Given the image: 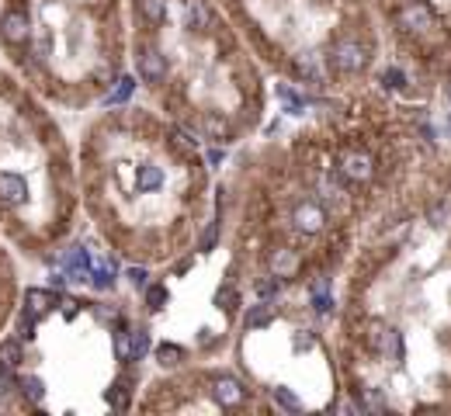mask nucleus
Returning a JSON list of instances; mask_svg holds the SVG:
<instances>
[{
  "instance_id": "11",
  "label": "nucleus",
  "mask_w": 451,
  "mask_h": 416,
  "mask_svg": "<svg viewBox=\"0 0 451 416\" xmlns=\"http://www.w3.org/2000/svg\"><path fill=\"white\" fill-rule=\"evenodd\" d=\"M267 319H271V306H254V309L247 312V326H250V330L264 326Z\"/></svg>"
},
{
  "instance_id": "13",
  "label": "nucleus",
  "mask_w": 451,
  "mask_h": 416,
  "mask_svg": "<svg viewBox=\"0 0 451 416\" xmlns=\"http://www.w3.org/2000/svg\"><path fill=\"white\" fill-rule=\"evenodd\" d=\"M163 302H167V288L163 285H153L150 291H146V306L157 312V309H163Z\"/></svg>"
},
{
  "instance_id": "1",
  "label": "nucleus",
  "mask_w": 451,
  "mask_h": 416,
  "mask_svg": "<svg viewBox=\"0 0 451 416\" xmlns=\"http://www.w3.org/2000/svg\"><path fill=\"white\" fill-rule=\"evenodd\" d=\"M333 66L341 73H361L368 66V49L358 42V38H341L333 46Z\"/></svg>"
},
{
  "instance_id": "18",
  "label": "nucleus",
  "mask_w": 451,
  "mask_h": 416,
  "mask_svg": "<svg viewBox=\"0 0 451 416\" xmlns=\"http://www.w3.org/2000/svg\"><path fill=\"white\" fill-rule=\"evenodd\" d=\"M94 285H98V288H111V285H115V271L98 267V271H94Z\"/></svg>"
},
{
  "instance_id": "14",
  "label": "nucleus",
  "mask_w": 451,
  "mask_h": 416,
  "mask_svg": "<svg viewBox=\"0 0 451 416\" xmlns=\"http://www.w3.org/2000/svg\"><path fill=\"white\" fill-rule=\"evenodd\" d=\"M150 350V333L146 330H135L133 333V358H142Z\"/></svg>"
},
{
  "instance_id": "10",
  "label": "nucleus",
  "mask_w": 451,
  "mask_h": 416,
  "mask_svg": "<svg viewBox=\"0 0 451 416\" xmlns=\"http://www.w3.org/2000/svg\"><path fill=\"white\" fill-rule=\"evenodd\" d=\"M133 87H135V80H133V77H122V80H118V87L111 90V98H108V101H111V104H122V101H129V94H133Z\"/></svg>"
},
{
  "instance_id": "6",
  "label": "nucleus",
  "mask_w": 451,
  "mask_h": 416,
  "mask_svg": "<svg viewBox=\"0 0 451 416\" xmlns=\"http://www.w3.org/2000/svg\"><path fill=\"white\" fill-rule=\"evenodd\" d=\"M66 267L73 271V278H77V281H83V278L90 274V257H87V250H80V246H77V250H70Z\"/></svg>"
},
{
  "instance_id": "20",
  "label": "nucleus",
  "mask_w": 451,
  "mask_h": 416,
  "mask_svg": "<svg viewBox=\"0 0 451 416\" xmlns=\"http://www.w3.org/2000/svg\"><path fill=\"white\" fill-rule=\"evenodd\" d=\"M129 281H133L135 288H142L146 285V271H142V267H129Z\"/></svg>"
},
{
  "instance_id": "15",
  "label": "nucleus",
  "mask_w": 451,
  "mask_h": 416,
  "mask_svg": "<svg viewBox=\"0 0 451 416\" xmlns=\"http://www.w3.org/2000/svg\"><path fill=\"white\" fill-rule=\"evenodd\" d=\"M215 298H219V306H226L229 312H233V309L239 306V295H237V291H233L229 285H226V288H219V295H215Z\"/></svg>"
},
{
  "instance_id": "16",
  "label": "nucleus",
  "mask_w": 451,
  "mask_h": 416,
  "mask_svg": "<svg viewBox=\"0 0 451 416\" xmlns=\"http://www.w3.org/2000/svg\"><path fill=\"white\" fill-rule=\"evenodd\" d=\"M274 399H278L285 410H302V402H299V399H295L289 389H274Z\"/></svg>"
},
{
  "instance_id": "19",
  "label": "nucleus",
  "mask_w": 451,
  "mask_h": 416,
  "mask_svg": "<svg viewBox=\"0 0 451 416\" xmlns=\"http://www.w3.org/2000/svg\"><path fill=\"white\" fill-rule=\"evenodd\" d=\"M382 80H385V87H403V83H406L403 70H396V66H393V70H385V73H382Z\"/></svg>"
},
{
  "instance_id": "8",
  "label": "nucleus",
  "mask_w": 451,
  "mask_h": 416,
  "mask_svg": "<svg viewBox=\"0 0 451 416\" xmlns=\"http://www.w3.org/2000/svg\"><path fill=\"white\" fill-rule=\"evenodd\" d=\"M49 302H53V298H49V291L28 288V306H31V312H35V316H42V312L49 309Z\"/></svg>"
},
{
  "instance_id": "7",
  "label": "nucleus",
  "mask_w": 451,
  "mask_h": 416,
  "mask_svg": "<svg viewBox=\"0 0 451 416\" xmlns=\"http://www.w3.org/2000/svg\"><path fill=\"white\" fill-rule=\"evenodd\" d=\"M278 98H281V101H285V108H289V111H292V115H299V111H302V108H306V101H302V98H299V94H295L292 87H285V83H278Z\"/></svg>"
},
{
  "instance_id": "2",
  "label": "nucleus",
  "mask_w": 451,
  "mask_h": 416,
  "mask_svg": "<svg viewBox=\"0 0 451 416\" xmlns=\"http://www.w3.org/2000/svg\"><path fill=\"white\" fill-rule=\"evenodd\" d=\"M0 38H4L7 46L28 42V14L21 7H7V11L0 14Z\"/></svg>"
},
{
  "instance_id": "4",
  "label": "nucleus",
  "mask_w": 451,
  "mask_h": 416,
  "mask_svg": "<svg viewBox=\"0 0 451 416\" xmlns=\"http://www.w3.org/2000/svg\"><path fill=\"white\" fill-rule=\"evenodd\" d=\"M135 70H139V80H142V83H157V80L163 77V59H160L153 49H139Z\"/></svg>"
},
{
  "instance_id": "5",
  "label": "nucleus",
  "mask_w": 451,
  "mask_h": 416,
  "mask_svg": "<svg viewBox=\"0 0 451 416\" xmlns=\"http://www.w3.org/2000/svg\"><path fill=\"white\" fill-rule=\"evenodd\" d=\"M295 226H299L302 233H316L319 226H323V208L319 205H299L295 208Z\"/></svg>"
},
{
  "instance_id": "12",
  "label": "nucleus",
  "mask_w": 451,
  "mask_h": 416,
  "mask_svg": "<svg viewBox=\"0 0 451 416\" xmlns=\"http://www.w3.org/2000/svg\"><path fill=\"white\" fill-rule=\"evenodd\" d=\"M157 358H160V364H177L185 358V350L174 347V343H163V347H157Z\"/></svg>"
},
{
  "instance_id": "3",
  "label": "nucleus",
  "mask_w": 451,
  "mask_h": 416,
  "mask_svg": "<svg viewBox=\"0 0 451 416\" xmlns=\"http://www.w3.org/2000/svg\"><path fill=\"white\" fill-rule=\"evenodd\" d=\"M372 170H375V163H372V156L368 153H361V150H347L344 156H341V174H344L347 181H368L372 177Z\"/></svg>"
},
{
  "instance_id": "9",
  "label": "nucleus",
  "mask_w": 451,
  "mask_h": 416,
  "mask_svg": "<svg viewBox=\"0 0 451 416\" xmlns=\"http://www.w3.org/2000/svg\"><path fill=\"white\" fill-rule=\"evenodd\" d=\"M0 361L7 364V368H18V364H21V347H18L14 340L0 343Z\"/></svg>"
},
{
  "instance_id": "17",
  "label": "nucleus",
  "mask_w": 451,
  "mask_h": 416,
  "mask_svg": "<svg viewBox=\"0 0 451 416\" xmlns=\"http://www.w3.org/2000/svg\"><path fill=\"white\" fill-rule=\"evenodd\" d=\"M21 389H25V395H31L35 402L46 395V389H42V382H38V378H25V382H21Z\"/></svg>"
}]
</instances>
